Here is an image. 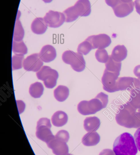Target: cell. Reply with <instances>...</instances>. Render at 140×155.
<instances>
[{
    "label": "cell",
    "mask_w": 140,
    "mask_h": 155,
    "mask_svg": "<svg viewBox=\"0 0 140 155\" xmlns=\"http://www.w3.org/2000/svg\"><path fill=\"white\" fill-rule=\"evenodd\" d=\"M100 121L96 117H87L85 118L83 124L84 129L88 132H93L97 131L100 126Z\"/></svg>",
    "instance_id": "18"
},
{
    "label": "cell",
    "mask_w": 140,
    "mask_h": 155,
    "mask_svg": "<svg viewBox=\"0 0 140 155\" xmlns=\"http://www.w3.org/2000/svg\"><path fill=\"white\" fill-rule=\"evenodd\" d=\"M43 65V61L41 60L39 54L35 53L27 56L23 61V66L27 71L38 72Z\"/></svg>",
    "instance_id": "11"
},
{
    "label": "cell",
    "mask_w": 140,
    "mask_h": 155,
    "mask_svg": "<svg viewBox=\"0 0 140 155\" xmlns=\"http://www.w3.org/2000/svg\"><path fill=\"white\" fill-rule=\"evenodd\" d=\"M119 76L116 74L109 71L105 69L102 78L103 89L109 93L119 91L117 87V82Z\"/></svg>",
    "instance_id": "8"
},
{
    "label": "cell",
    "mask_w": 140,
    "mask_h": 155,
    "mask_svg": "<svg viewBox=\"0 0 140 155\" xmlns=\"http://www.w3.org/2000/svg\"><path fill=\"white\" fill-rule=\"evenodd\" d=\"M100 140V137L97 132H89L84 135L82 142L85 146H93L98 144Z\"/></svg>",
    "instance_id": "19"
},
{
    "label": "cell",
    "mask_w": 140,
    "mask_h": 155,
    "mask_svg": "<svg viewBox=\"0 0 140 155\" xmlns=\"http://www.w3.org/2000/svg\"><path fill=\"white\" fill-rule=\"evenodd\" d=\"M120 1L124 3H129L132 2V0H120Z\"/></svg>",
    "instance_id": "37"
},
{
    "label": "cell",
    "mask_w": 140,
    "mask_h": 155,
    "mask_svg": "<svg viewBox=\"0 0 140 155\" xmlns=\"http://www.w3.org/2000/svg\"><path fill=\"white\" fill-rule=\"evenodd\" d=\"M138 14H139V15H140V12H138Z\"/></svg>",
    "instance_id": "40"
},
{
    "label": "cell",
    "mask_w": 140,
    "mask_h": 155,
    "mask_svg": "<svg viewBox=\"0 0 140 155\" xmlns=\"http://www.w3.org/2000/svg\"><path fill=\"white\" fill-rule=\"evenodd\" d=\"M20 15V12L18 11L13 35V41H22L24 34V30L23 28L21 21L19 20Z\"/></svg>",
    "instance_id": "22"
},
{
    "label": "cell",
    "mask_w": 140,
    "mask_h": 155,
    "mask_svg": "<svg viewBox=\"0 0 140 155\" xmlns=\"http://www.w3.org/2000/svg\"><path fill=\"white\" fill-rule=\"evenodd\" d=\"M133 72L135 76L138 77V79L140 80V65H137L135 67Z\"/></svg>",
    "instance_id": "35"
},
{
    "label": "cell",
    "mask_w": 140,
    "mask_h": 155,
    "mask_svg": "<svg viewBox=\"0 0 140 155\" xmlns=\"http://www.w3.org/2000/svg\"><path fill=\"white\" fill-rule=\"evenodd\" d=\"M113 151L116 155H136L138 149L134 137L129 133H124L114 141Z\"/></svg>",
    "instance_id": "2"
},
{
    "label": "cell",
    "mask_w": 140,
    "mask_h": 155,
    "mask_svg": "<svg viewBox=\"0 0 140 155\" xmlns=\"http://www.w3.org/2000/svg\"><path fill=\"white\" fill-rule=\"evenodd\" d=\"M117 124L129 128L140 127V106L135 108L129 102L120 106L116 115Z\"/></svg>",
    "instance_id": "1"
},
{
    "label": "cell",
    "mask_w": 140,
    "mask_h": 155,
    "mask_svg": "<svg viewBox=\"0 0 140 155\" xmlns=\"http://www.w3.org/2000/svg\"><path fill=\"white\" fill-rule=\"evenodd\" d=\"M129 103L135 108L140 106V89H134L131 91Z\"/></svg>",
    "instance_id": "26"
},
{
    "label": "cell",
    "mask_w": 140,
    "mask_h": 155,
    "mask_svg": "<svg viewBox=\"0 0 140 155\" xmlns=\"http://www.w3.org/2000/svg\"><path fill=\"white\" fill-rule=\"evenodd\" d=\"M48 26L51 28H58L65 21V16L63 13L50 11L44 17Z\"/></svg>",
    "instance_id": "9"
},
{
    "label": "cell",
    "mask_w": 140,
    "mask_h": 155,
    "mask_svg": "<svg viewBox=\"0 0 140 155\" xmlns=\"http://www.w3.org/2000/svg\"><path fill=\"white\" fill-rule=\"evenodd\" d=\"M47 145L52 149L54 155H67L69 153V147L66 143L56 138L49 142Z\"/></svg>",
    "instance_id": "13"
},
{
    "label": "cell",
    "mask_w": 140,
    "mask_h": 155,
    "mask_svg": "<svg viewBox=\"0 0 140 155\" xmlns=\"http://www.w3.org/2000/svg\"><path fill=\"white\" fill-rule=\"evenodd\" d=\"M24 55L22 54H15L12 57V71L18 70L22 68L23 61Z\"/></svg>",
    "instance_id": "27"
},
{
    "label": "cell",
    "mask_w": 140,
    "mask_h": 155,
    "mask_svg": "<svg viewBox=\"0 0 140 155\" xmlns=\"http://www.w3.org/2000/svg\"><path fill=\"white\" fill-rule=\"evenodd\" d=\"M69 89L65 86L59 85L54 89V94L55 99L59 102H63L69 96Z\"/></svg>",
    "instance_id": "21"
},
{
    "label": "cell",
    "mask_w": 140,
    "mask_h": 155,
    "mask_svg": "<svg viewBox=\"0 0 140 155\" xmlns=\"http://www.w3.org/2000/svg\"><path fill=\"white\" fill-rule=\"evenodd\" d=\"M106 4L109 6L114 8L117 6L121 1L120 0H105Z\"/></svg>",
    "instance_id": "32"
},
{
    "label": "cell",
    "mask_w": 140,
    "mask_h": 155,
    "mask_svg": "<svg viewBox=\"0 0 140 155\" xmlns=\"http://www.w3.org/2000/svg\"><path fill=\"white\" fill-rule=\"evenodd\" d=\"M39 55L43 61L45 63L50 62L56 58V50L52 45H45L42 48Z\"/></svg>",
    "instance_id": "15"
},
{
    "label": "cell",
    "mask_w": 140,
    "mask_h": 155,
    "mask_svg": "<svg viewBox=\"0 0 140 155\" xmlns=\"http://www.w3.org/2000/svg\"><path fill=\"white\" fill-rule=\"evenodd\" d=\"M135 8H136V12L137 13L140 12V0H135L134 2Z\"/></svg>",
    "instance_id": "36"
},
{
    "label": "cell",
    "mask_w": 140,
    "mask_h": 155,
    "mask_svg": "<svg viewBox=\"0 0 140 155\" xmlns=\"http://www.w3.org/2000/svg\"><path fill=\"white\" fill-rule=\"evenodd\" d=\"M118 91L127 90L131 91L134 89H140V80L132 77H121L117 82Z\"/></svg>",
    "instance_id": "12"
},
{
    "label": "cell",
    "mask_w": 140,
    "mask_h": 155,
    "mask_svg": "<svg viewBox=\"0 0 140 155\" xmlns=\"http://www.w3.org/2000/svg\"><path fill=\"white\" fill-rule=\"evenodd\" d=\"M55 138L67 143L70 139V134L67 131L60 130L57 133L55 136Z\"/></svg>",
    "instance_id": "30"
},
{
    "label": "cell",
    "mask_w": 140,
    "mask_h": 155,
    "mask_svg": "<svg viewBox=\"0 0 140 155\" xmlns=\"http://www.w3.org/2000/svg\"><path fill=\"white\" fill-rule=\"evenodd\" d=\"M68 117L65 112L58 111L55 112L52 117L51 121L53 124L57 127H61L67 124Z\"/></svg>",
    "instance_id": "20"
},
{
    "label": "cell",
    "mask_w": 140,
    "mask_h": 155,
    "mask_svg": "<svg viewBox=\"0 0 140 155\" xmlns=\"http://www.w3.org/2000/svg\"><path fill=\"white\" fill-rule=\"evenodd\" d=\"M44 88L42 84L40 82H35L31 84L29 88V93L34 98H40L43 94Z\"/></svg>",
    "instance_id": "23"
},
{
    "label": "cell",
    "mask_w": 140,
    "mask_h": 155,
    "mask_svg": "<svg viewBox=\"0 0 140 155\" xmlns=\"http://www.w3.org/2000/svg\"><path fill=\"white\" fill-rule=\"evenodd\" d=\"M42 1L46 3H49L51 2L53 0H42Z\"/></svg>",
    "instance_id": "38"
},
{
    "label": "cell",
    "mask_w": 140,
    "mask_h": 155,
    "mask_svg": "<svg viewBox=\"0 0 140 155\" xmlns=\"http://www.w3.org/2000/svg\"><path fill=\"white\" fill-rule=\"evenodd\" d=\"M91 12V4L89 0H78L74 5L63 11L65 22H71L78 19L79 16H87Z\"/></svg>",
    "instance_id": "4"
},
{
    "label": "cell",
    "mask_w": 140,
    "mask_h": 155,
    "mask_svg": "<svg viewBox=\"0 0 140 155\" xmlns=\"http://www.w3.org/2000/svg\"><path fill=\"white\" fill-rule=\"evenodd\" d=\"M128 55V50L124 45H118L114 47L112 52V58L117 62L125 60Z\"/></svg>",
    "instance_id": "16"
},
{
    "label": "cell",
    "mask_w": 140,
    "mask_h": 155,
    "mask_svg": "<svg viewBox=\"0 0 140 155\" xmlns=\"http://www.w3.org/2000/svg\"><path fill=\"white\" fill-rule=\"evenodd\" d=\"M106 69L109 71L114 73L119 76L120 72L121 70L122 63L121 62H117L113 61L111 55H109V60L105 63Z\"/></svg>",
    "instance_id": "24"
},
{
    "label": "cell",
    "mask_w": 140,
    "mask_h": 155,
    "mask_svg": "<svg viewBox=\"0 0 140 155\" xmlns=\"http://www.w3.org/2000/svg\"><path fill=\"white\" fill-rule=\"evenodd\" d=\"M17 102V106H18V109L19 110V114L23 113L24 111V108H25V104L23 101H16Z\"/></svg>",
    "instance_id": "33"
},
{
    "label": "cell",
    "mask_w": 140,
    "mask_h": 155,
    "mask_svg": "<svg viewBox=\"0 0 140 155\" xmlns=\"http://www.w3.org/2000/svg\"><path fill=\"white\" fill-rule=\"evenodd\" d=\"M36 76L43 81L44 85L48 88H53L56 86L59 78L58 72L49 66H44L36 73Z\"/></svg>",
    "instance_id": "7"
},
{
    "label": "cell",
    "mask_w": 140,
    "mask_h": 155,
    "mask_svg": "<svg viewBox=\"0 0 140 155\" xmlns=\"http://www.w3.org/2000/svg\"><path fill=\"white\" fill-rule=\"evenodd\" d=\"M95 57L99 62L106 63L109 60V55L105 49H98L95 52Z\"/></svg>",
    "instance_id": "29"
},
{
    "label": "cell",
    "mask_w": 140,
    "mask_h": 155,
    "mask_svg": "<svg viewBox=\"0 0 140 155\" xmlns=\"http://www.w3.org/2000/svg\"><path fill=\"white\" fill-rule=\"evenodd\" d=\"M12 51L15 54H25L27 53L28 50L24 42L22 41H16L13 40Z\"/></svg>",
    "instance_id": "25"
},
{
    "label": "cell",
    "mask_w": 140,
    "mask_h": 155,
    "mask_svg": "<svg viewBox=\"0 0 140 155\" xmlns=\"http://www.w3.org/2000/svg\"><path fill=\"white\" fill-rule=\"evenodd\" d=\"M99 155H116L112 150L111 149H106L103 150Z\"/></svg>",
    "instance_id": "34"
},
{
    "label": "cell",
    "mask_w": 140,
    "mask_h": 155,
    "mask_svg": "<svg viewBox=\"0 0 140 155\" xmlns=\"http://www.w3.org/2000/svg\"><path fill=\"white\" fill-rule=\"evenodd\" d=\"M67 155H73L72 154H68Z\"/></svg>",
    "instance_id": "39"
},
{
    "label": "cell",
    "mask_w": 140,
    "mask_h": 155,
    "mask_svg": "<svg viewBox=\"0 0 140 155\" xmlns=\"http://www.w3.org/2000/svg\"><path fill=\"white\" fill-rule=\"evenodd\" d=\"M109 102L108 95L101 92L90 101H82L78 105V110L83 115L94 114L107 107Z\"/></svg>",
    "instance_id": "3"
},
{
    "label": "cell",
    "mask_w": 140,
    "mask_h": 155,
    "mask_svg": "<svg viewBox=\"0 0 140 155\" xmlns=\"http://www.w3.org/2000/svg\"><path fill=\"white\" fill-rule=\"evenodd\" d=\"M92 46L93 49H104L109 46L112 41L110 37L105 34L92 35L86 39Z\"/></svg>",
    "instance_id": "10"
},
{
    "label": "cell",
    "mask_w": 140,
    "mask_h": 155,
    "mask_svg": "<svg viewBox=\"0 0 140 155\" xmlns=\"http://www.w3.org/2000/svg\"><path fill=\"white\" fill-rule=\"evenodd\" d=\"M134 137L137 148L140 152V127L138 128L135 132Z\"/></svg>",
    "instance_id": "31"
},
{
    "label": "cell",
    "mask_w": 140,
    "mask_h": 155,
    "mask_svg": "<svg viewBox=\"0 0 140 155\" xmlns=\"http://www.w3.org/2000/svg\"><path fill=\"white\" fill-rule=\"evenodd\" d=\"M134 3H124L121 2L117 6L112 8L115 15L119 18H123L130 14L134 10Z\"/></svg>",
    "instance_id": "14"
},
{
    "label": "cell",
    "mask_w": 140,
    "mask_h": 155,
    "mask_svg": "<svg viewBox=\"0 0 140 155\" xmlns=\"http://www.w3.org/2000/svg\"><path fill=\"white\" fill-rule=\"evenodd\" d=\"M92 49V46L90 42L85 40L79 45L77 49V51L80 54L86 55L88 54Z\"/></svg>",
    "instance_id": "28"
},
{
    "label": "cell",
    "mask_w": 140,
    "mask_h": 155,
    "mask_svg": "<svg viewBox=\"0 0 140 155\" xmlns=\"http://www.w3.org/2000/svg\"><path fill=\"white\" fill-rule=\"evenodd\" d=\"M50 120L47 118H41L37 122L36 136L38 139L48 143L55 137L50 130Z\"/></svg>",
    "instance_id": "6"
},
{
    "label": "cell",
    "mask_w": 140,
    "mask_h": 155,
    "mask_svg": "<svg viewBox=\"0 0 140 155\" xmlns=\"http://www.w3.org/2000/svg\"><path fill=\"white\" fill-rule=\"evenodd\" d=\"M63 61L70 64L75 71L80 72L85 69L86 62L82 54L71 51H65L62 56Z\"/></svg>",
    "instance_id": "5"
},
{
    "label": "cell",
    "mask_w": 140,
    "mask_h": 155,
    "mask_svg": "<svg viewBox=\"0 0 140 155\" xmlns=\"http://www.w3.org/2000/svg\"><path fill=\"white\" fill-rule=\"evenodd\" d=\"M47 25L43 18H35L31 25V29L34 33L37 35L43 34L45 32L47 29Z\"/></svg>",
    "instance_id": "17"
}]
</instances>
